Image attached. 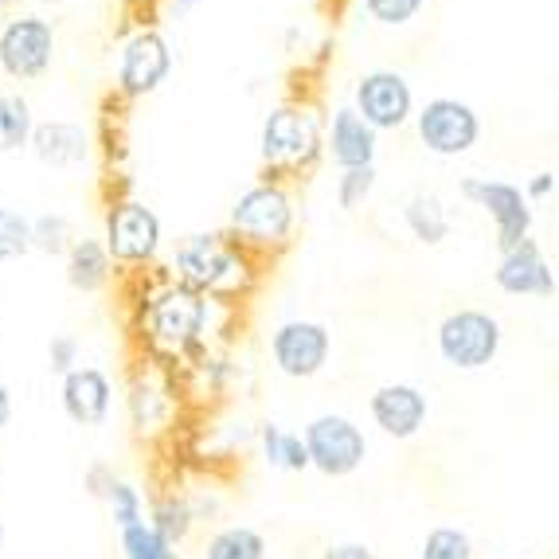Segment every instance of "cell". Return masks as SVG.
Instances as JSON below:
<instances>
[{
  "mask_svg": "<svg viewBox=\"0 0 559 559\" xmlns=\"http://www.w3.org/2000/svg\"><path fill=\"white\" fill-rule=\"evenodd\" d=\"M231 313L235 309L160 274L141 294L133 329H138L141 345H145L153 364H188L192 368L200 356L212 353L215 333L224 329Z\"/></svg>",
  "mask_w": 559,
  "mask_h": 559,
  "instance_id": "1",
  "label": "cell"
},
{
  "mask_svg": "<svg viewBox=\"0 0 559 559\" xmlns=\"http://www.w3.org/2000/svg\"><path fill=\"white\" fill-rule=\"evenodd\" d=\"M165 278L197 289L227 309H242L259 294L266 266L242 251L227 231H192L173 242L165 259Z\"/></svg>",
  "mask_w": 559,
  "mask_h": 559,
  "instance_id": "2",
  "label": "cell"
},
{
  "mask_svg": "<svg viewBox=\"0 0 559 559\" xmlns=\"http://www.w3.org/2000/svg\"><path fill=\"white\" fill-rule=\"evenodd\" d=\"M325 133H329V118L321 114L318 103L286 98V103L271 106V114L259 126L262 173L271 180H286V185L306 180L329 157Z\"/></svg>",
  "mask_w": 559,
  "mask_h": 559,
  "instance_id": "3",
  "label": "cell"
},
{
  "mask_svg": "<svg viewBox=\"0 0 559 559\" xmlns=\"http://www.w3.org/2000/svg\"><path fill=\"white\" fill-rule=\"evenodd\" d=\"M224 231L242 251L254 254L262 266H271L294 247V235H298V192H294V185L262 177L251 188H242L227 212Z\"/></svg>",
  "mask_w": 559,
  "mask_h": 559,
  "instance_id": "4",
  "label": "cell"
},
{
  "mask_svg": "<svg viewBox=\"0 0 559 559\" xmlns=\"http://www.w3.org/2000/svg\"><path fill=\"white\" fill-rule=\"evenodd\" d=\"M103 242L121 271H150L165 251L160 215L138 197H114L103 212Z\"/></svg>",
  "mask_w": 559,
  "mask_h": 559,
  "instance_id": "5",
  "label": "cell"
},
{
  "mask_svg": "<svg viewBox=\"0 0 559 559\" xmlns=\"http://www.w3.org/2000/svg\"><path fill=\"white\" fill-rule=\"evenodd\" d=\"M435 345L454 372H481L501 356L504 329L489 309H454L435 329Z\"/></svg>",
  "mask_w": 559,
  "mask_h": 559,
  "instance_id": "6",
  "label": "cell"
},
{
  "mask_svg": "<svg viewBox=\"0 0 559 559\" xmlns=\"http://www.w3.org/2000/svg\"><path fill=\"white\" fill-rule=\"evenodd\" d=\"M457 197L469 200V204L481 207V212L489 215L501 254L513 251V247H521L524 239H532L536 207H532V200L524 197V185L497 180V177H462Z\"/></svg>",
  "mask_w": 559,
  "mask_h": 559,
  "instance_id": "7",
  "label": "cell"
},
{
  "mask_svg": "<svg viewBox=\"0 0 559 559\" xmlns=\"http://www.w3.org/2000/svg\"><path fill=\"white\" fill-rule=\"evenodd\" d=\"M173 47L160 36L157 28H133L130 36L121 39L118 47V67H114V91L126 98V103H141L157 94L160 86L173 75Z\"/></svg>",
  "mask_w": 559,
  "mask_h": 559,
  "instance_id": "8",
  "label": "cell"
},
{
  "mask_svg": "<svg viewBox=\"0 0 559 559\" xmlns=\"http://www.w3.org/2000/svg\"><path fill=\"white\" fill-rule=\"evenodd\" d=\"M415 133H419L423 150L435 153V157H466L481 141V114L454 94H439V98H427L419 106Z\"/></svg>",
  "mask_w": 559,
  "mask_h": 559,
  "instance_id": "9",
  "label": "cell"
},
{
  "mask_svg": "<svg viewBox=\"0 0 559 559\" xmlns=\"http://www.w3.org/2000/svg\"><path fill=\"white\" fill-rule=\"evenodd\" d=\"M56 67V24L39 12H16L0 32V71L16 83H36Z\"/></svg>",
  "mask_w": 559,
  "mask_h": 559,
  "instance_id": "10",
  "label": "cell"
},
{
  "mask_svg": "<svg viewBox=\"0 0 559 559\" xmlns=\"http://www.w3.org/2000/svg\"><path fill=\"white\" fill-rule=\"evenodd\" d=\"M301 439H306L309 462L313 469L325 477H353L368 457V435L356 419L348 415H318L301 427Z\"/></svg>",
  "mask_w": 559,
  "mask_h": 559,
  "instance_id": "11",
  "label": "cell"
},
{
  "mask_svg": "<svg viewBox=\"0 0 559 559\" xmlns=\"http://www.w3.org/2000/svg\"><path fill=\"white\" fill-rule=\"evenodd\" d=\"M271 364L286 380H313L325 372L333 356V333L325 321L313 318H286L271 329Z\"/></svg>",
  "mask_w": 559,
  "mask_h": 559,
  "instance_id": "12",
  "label": "cell"
},
{
  "mask_svg": "<svg viewBox=\"0 0 559 559\" xmlns=\"http://www.w3.org/2000/svg\"><path fill=\"white\" fill-rule=\"evenodd\" d=\"M353 110L360 114L376 133H392V130H403L407 121H415L419 106H415V91H411L403 71L376 67V71H364V75L356 79Z\"/></svg>",
  "mask_w": 559,
  "mask_h": 559,
  "instance_id": "13",
  "label": "cell"
},
{
  "mask_svg": "<svg viewBox=\"0 0 559 559\" xmlns=\"http://www.w3.org/2000/svg\"><path fill=\"white\" fill-rule=\"evenodd\" d=\"M126 407H130V423L141 439H160V435L173 430V419H177L180 411V395L157 364H145V368H138L130 376Z\"/></svg>",
  "mask_w": 559,
  "mask_h": 559,
  "instance_id": "14",
  "label": "cell"
},
{
  "mask_svg": "<svg viewBox=\"0 0 559 559\" xmlns=\"http://www.w3.org/2000/svg\"><path fill=\"white\" fill-rule=\"evenodd\" d=\"M368 415L380 427V435L395 442H411L419 439L423 427L430 419V400L419 383L395 380V383H380L372 395H368Z\"/></svg>",
  "mask_w": 559,
  "mask_h": 559,
  "instance_id": "15",
  "label": "cell"
},
{
  "mask_svg": "<svg viewBox=\"0 0 559 559\" xmlns=\"http://www.w3.org/2000/svg\"><path fill=\"white\" fill-rule=\"evenodd\" d=\"M493 282L509 298H551L556 294V271L536 239H524L521 247L504 251L497 259Z\"/></svg>",
  "mask_w": 559,
  "mask_h": 559,
  "instance_id": "16",
  "label": "cell"
},
{
  "mask_svg": "<svg viewBox=\"0 0 559 559\" xmlns=\"http://www.w3.org/2000/svg\"><path fill=\"white\" fill-rule=\"evenodd\" d=\"M325 150L333 157V165L341 173L348 168H376V153H380V133L348 106H336L329 114V133H325Z\"/></svg>",
  "mask_w": 559,
  "mask_h": 559,
  "instance_id": "17",
  "label": "cell"
},
{
  "mask_svg": "<svg viewBox=\"0 0 559 559\" xmlns=\"http://www.w3.org/2000/svg\"><path fill=\"white\" fill-rule=\"evenodd\" d=\"M59 403L63 415L79 427H103L110 419L114 407V383L103 368H75L71 376H63L59 383Z\"/></svg>",
  "mask_w": 559,
  "mask_h": 559,
  "instance_id": "18",
  "label": "cell"
},
{
  "mask_svg": "<svg viewBox=\"0 0 559 559\" xmlns=\"http://www.w3.org/2000/svg\"><path fill=\"white\" fill-rule=\"evenodd\" d=\"M32 153H36L39 165L47 168H79L91 160L94 153V138L83 121H67V118H51L39 121L36 138H32Z\"/></svg>",
  "mask_w": 559,
  "mask_h": 559,
  "instance_id": "19",
  "label": "cell"
},
{
  "mask_svg": "<svg viewBox=\"0 0 559 559\" xmlns=\"http://www.w3.org/2000/svg\"><path fill=\"white\" fill-rule=\"evenodd\" d=\"M67 286L79 294H103L110 286L118 262L110 259L103 239H75V247L67 251Z\"/></svg>",
  "mask_w": 559,
  "mask_h": 559,
  "instance_id": "20",
  "label": "cell"
},
{
  "mask_svg": "<svg viewBox=\"0 0 559 559\" xmlns=\"http://www.w3.org/2000/svg\"><path fill=\"white\" fill-rule=\"evenodd\" d=\"M403 224H407L411 239L423 242V247H439V242L450 239L447 204H442V197H435V192H415V197H407V204H403Z\"/></svg>",
  "mask_w": 559,
  "mask_h": 559,
  "instance_id": "21",
  "label": "cell"
},
{
  "mask_svg": "<svg viewBox=\"0 0 559 559\" xmlns=\"http://www.w3.org/2000/svg\"><path fill=\"white\" fill-rule=\"evenodd\" d=\"M259 450L266 457V466L278 469V474H306V469H313L306 439L294 435V430L278 427V423H262L259 427Z\"/></svg>",
  "mask_w": 559,
  "mask_h": 559,
  "instance_id": "22",
  "label": "cell"
},
{
  "mask_svg": "<svg viewBox=\"0 0 559 559\" xmlns=\"http://www.w3.org/2000/svg\"><path fill=\"white\" fill-rule=\"evenodd\" d=\"M36 114L24 94L4 91L0 94V153H20L32 150V138H36Z\"/></svg>",
  "mask_w": 559,
  "mask_h": 559,
  "instance_id": "23",
  "label": "cell"
},
{
  "mask_svg": "<svg viewBox=\"0 0 559 559\" xmlns=\"http://www.w3.org/2000/svg\"><path fill=\"white\" fill-rule=\"evenodd\" d=\"M204 559H266V536L251 524H224L207 536Z\"/></svg>",
  "mask_w": 559,
  "mask_h": 559,
  "instance_id": "24",
  "label": "cell"
},
{
  "mask_svg": "<svg viewBox=\"0 0 559 559\" xmlns=\"http://www.w3.org/2000/svg\"><path fill=\"white\" fill-rule=\"evenodd\" d=\"M150 524L165 536L168 544H185L197 528V509H192V497L185 493H160L150 504Z\"/></svg>",
  "mask_w": 559,
  "mask_h": 559,
  "instance_id": "25",
  "label": "cell"
},
{
  "mask_svg": "<svg viewBox=\"0 0 559 559\" xmlns=\"http://www.w3.org/2000/svg\"><path fill=\"white\" fill-rule=\"evenodd\" d=\"M75 247V231L63 212H44L32 215V251L51 254V259H67V251Z\"/></svg>",
  "mask_w": 559,
  "mask_h": 559,
  "instance_id": "26",
  "label": "cell"
},
{
  "mask_svg": "<svg viewBox=\"0 0 559 559\" xmlns=\"http://www.w3.org/2000/svg\"><path fill=\"white\" fill-rule=\"evenodd\" d=\"M118 548H121V559H185L177 544H168L150 521L118 532Z\"/></svg>",
  "mask_w": 559,
  "mask_h": 559,
  "instance_id": "27",
  "label": "cell"
},
{
  "mask_svg": "<svg viewBox=\"0 0 559 559\" xmlns=\"http://www.w3.org/2000/svg\"><path fill=\"white\" fill-rule=\"evenodd\" d=\"M419 559H477L474 540H469L466 528L457 524H439V528L427 532V540L419 548Z\"/></svg>",
  "mask_w": 559,
  "mask_h": 559,
  "instance_id": "28",
  "label": "cell"
},
{
  "mask_svg": "<svg viewBox=\"0 0 559 559\" xmlns=\"http://www.w3.org/2000/svg\"><path fill=\"white\" fill-rule=\"evenodd\" d=\"M32 251V219L16 207L0 204V262L24 259Z\"/></svg>",
  "mask_w": 559,
  "mask_h": 559,
  "instance_id": "29",
  "label": "cell"
},
{
  "mask_svg": "<svg viewBox=\"0 0 559 559\" xmlns=\"http://www.w3.org/2000/svg\"><path fill=\"white\" fill-rule=\"evenodd\" d=\"M106 509H110V521L118 524V532L133 528V524H145V497L133 481L118 477L114 489L106 493Z\"/></svg>",
  "mask_w": 559,
  "mask_h": 559,
  "instance_id": "30",
  "label": "cell"
},
{
  "mask_svg": "<svg viewBox=\"0 0 559 559\" xmlns=\"http://www.w3.org/2000/svg\"><path fill=\"white\" fill-rule=\"evenodd\" d=\"M360 9L380 28H407L423 16L427 0H360Z\"/></svg>",
  "mask_w": 559,
  "mask_h": 559,
  "instance_id": "31",
  "label": "cell"
},
{
  "mask_svg": "<svg viewBox=\"0 0 559 559\" xmlns=\"http://www.w3.org/2000/svg\"><path fill=\"white\" fill-rule=\"evenodd\" d=\"M376 180H380L376 168H348V173H341V177H336V204L345 207V212L364 207L368 197L376 192Z\"/></svg>",
  "mask_w": 559,
  "mask_h": 559,
  "instance_id": "32",
  "label": "cell"
},
{
  "mask_svg": "<svg viewBox=\"0 0 559 559\" xmlns=\"http://www.w3.org/2000/svg\"><path fill=\"white\" fill-rule=\"evenodd\" d=\"M47 368L63 380V376H71L75 368H83L79 364V341L71 333H59V336H51L47 341Z\"/></svg>",
  "mask_w": 559,
  "mask_h": 559,
  "instance_id": "33",
  "label": "cell"
},
{
  "mask_svg": "<svg viewBox=\"0 0 559 559\" xmlns=\"http://www.w3.org/2000/svg\"><path fill=\"white\" fill-rule=\"evenodd\" d=\"M321 559H380L364 540H336L321 551Z\"/></svg>",
  "mask_w": 559,
  "mask_h": 559,
  "instance_id": "34",
  "label": "cell"
},
{
  "mask_svg": "<svg viewBox=\"0 0 559 559\" xmlns=\"http://www.w3.org/2000/svg\"><path fill=\"white\" fill-rule=\"evenodd\" d=\"M114 481H118V477H114V469L103 466V462L86 469V489H91V497H98V501H106V493L114 489Z\"/></svg>",
  "mask_w": 559,
  "mask_h": 559,
  "instance_id": "35",
  "label": "cell"
},
{
  "mask_svg": "<svg viewBox=\"0 0 559 559\" xmlns=\"http://www.w3.org/2000/svg\"><path fill=\"white\" fill-rule=\"evenodd\" d=\"M551 192H556V173H532L528 180H524V197L536 204V200H548Z\"/></svg>",
  "mask_w": 559,
  "mask_h": 559,
  "instance_id": "36",
  "label": "cell"
},
{
  "mask_svg": "<svg viewBox=\"0 0 559 559\" xmlns=\"http://www.w3.org/2000/svg\"><path fill=\"white\" fill-rule=\"evenodd\" d=\"M12 423V392H9V383H0V435L9 430Z\"/></svg>",
  "mask_w": 559,
  "mask_h": 559,
  "instance_id": "37",
  "label": "cell"
},
{
  "mask_svg": "<svg viewBox=\"0 0 559 559\" xmlns=\"http://www.w3.org/2000/svg\"><path fill=\"white\" fill-rule=\"evenodd\" d=\"M0 556H4V521H0Z\"/></svg>",
  "mask_w": 559,
  "mask_h": 559,
  "instance_id": "38",
  "label": "cell"
},
{
  "mask_svg": "<svg viewBox=\"0 0 559 559\" xmlns=\"http://www.w3.org/2000/svg\"><path fill=\"white\" fill-rule=\"evenodd\" d=\"M4 24H9V16H4V9H0V32H4Z\"/></svg>",
  "mask_w": 559,
  "mask_h": 559,
  "instance_id": "39",
  "label": "cell"
},
{
  "mask_svg": "<svg viewBox=\"0 0 559 559\" xmlns=\"http://www.w3.org/2000/svg\"><path fill=\"white\" fill-rule=\"evenodd\" d=\"M9 4H12V0H0V9H9Z\"/></svg>",
  "mask_w": 559,
  "mask_h": 559,
  "instance_id": "40",
  "label": "cell"
},
{
  "mask_svg": "<svg viewBox=\"0 0 559 559\" xmlns=\"http://www.w3.org/2000/svg\"><path fill=\"white\" fill-rule=\"evenodd\" d=\"M556 259H559V235H556Z\"/></svg>",
  "mask_w": 559,
  "mask_h": 559,
  "instance_id": "41",
  "label": "cell"
},
{
  "mask_svg": "<svg viewBox=\"0 0 559 559\" xmlns=\"http://www.w3.org/2000/svg\"><path fill=\"white\" fill-rule=\"evenodd\" d=\"M47 4H59V0H47Z\"/></svg>",
  "mask_w": 559,
  "mask_h": 559,
  "instance_id": "42",
  "label": "cell"
},
{
  "mask_svg": "<svg viewBox=\"0 0 559 559\" xmlns=\"http://www.w3.org/2000/svg\"><path fill=\"white\" fill-rule=\"evenodd\" d=\"M493 559H497V556H493Z\"/></svg>",
  "mask_w": 559,
  "mask_h": 559,
  "instance_id": "43",
  "label": "cell"
}]
</instances>
